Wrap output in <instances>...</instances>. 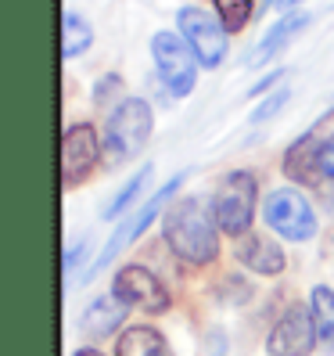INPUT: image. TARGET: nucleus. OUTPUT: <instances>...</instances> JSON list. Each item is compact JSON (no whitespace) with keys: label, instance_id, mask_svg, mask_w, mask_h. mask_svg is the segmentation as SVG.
Here are the masks:
<instances>
[{"label":"nucleus","instance_id":"10","mask_svg":"<svg viewBox=\"0 0 334 356\" xmlns=\"http://www.w3.org/2000/svg\"><path fill=\"white\" fill-rule=\"evenodd\" d=\"M317 346V324L309 306H287L266 339L269 356H309Z\"/></svg>","mask_w":334,"mask_h":356},{"label":"nucleus","instance_id":"21","mask_svg":"<svg viewBox=\"0 0 334 356\" xmlns=\"http://www.w3.org/2000/svg\"><path fill=\"white\" fill-rule=\"evenodd\" d=\"M320 170H324L327 180H334V134L320 144Z\"/></svg>","mask_w":334,"mask_h":356},{"label":"nucleus","instance_id":"4","mask_svg":"<svg viewBox=\"0 0 334 356\" xmlns=\"http://www.w3.org/2000/svg\"><path fill=\"white\" fill-rule=\"evenodd\" d=\"M151 58H155V69L165 83V90L173 97H187L194 90L201 61H198L194 47L183 40V33H173V29L155 33L151 36Z\"/></svg>","mask_w":334,"mask_h":356},{"label":"nucleus","instance_id":"1","mask_svg":"<svg viewBox=\"0 0 334 356\" xmlns=\"http://www.w3.org/2000/svg\"><path fill=\"white\" fill-rule=\"evenodd\" d=\"M162 234L169 248L191 266H208L219 256V223L212 205L201 202L198 195H187L173 202L162 213Z\"/></svg>","mask_w":334,"mask_h":356},{"label":"nucleus","instance_id":"3","mask_svg":"<svg viewBox=\"0 0 334 356\" xmlns=\"http://www.w3.org/2000/svg\"><path fill=\"white\" fill-rule=\"evenodd\" d=\"M256 198H259V180L252 170H234L231 177H223V184L212 195V213L223 234L244 238L248 227L256 220Z\"/></svg>","mask_w":334,"mask_h":356},{"label":"nucleus","instance_id":"24","mask_svg":"<svg viewBox=\"0 0 334 356\" xmlns=\"http://www.w3.org/2000/svg\"><path fill=\"white\" fill-rule=\"evenodd\" d=\"M295 4H299V0H266V8H284V11L295 8Z\"/></svg>","mask_w":334,"mask_h":356},{"label":"nucleus","instance_id":"20","mask_svg":"<svg viewBox=\"0 0 334 356\" xmlns=\"http://www.w3.org/2000/svg\"><path fill=\"white\" fill-rule=\"evenodd\" d=\"M287 97H291V90H287V87L274 90V94H269V97L259 104V108L252 112V122H266V119H274V115L284 108V104H287Z\"/></svg>","mask_w":334,"mask_h":356},{"label":"nucleus","instance_id":"7","mask_svg":"<svg viewBox=\"0 0 334 356\" xmlns=\"http://www.w3.org/2000/svg\"><path fill=\"white\" fill-rule=\"evenodd\" d=\"M176 26L183 33V40L194 47L201 69H216L219 61L226 58V33L219 15H208L205 8H180L176 15Z\"/></svg>","mask_w":334,"mask_h":356},{"label":"nucleus","instance_id":"5","mask_svg":"<svg viewBox=\"0 0 334 356\" xmlns=\"http://www.w3.org/2000/svg\"><path fill=\"white\" fill-rule=\"evenodd\" d=\"M262 220L269 230H277L287 241H309L317 238V213L302 191L295 187H277L274 195H266L262 202Z\"/></svg>","mask_w":334,"mask_h":356},{"label":"nucleus","instance_id":"23","mask_svg":"<svg viewBox=\"0 0 334 356\" xmlns=\"http://www.w3.org/2000/svg\"><path fill=\"white\" fill-rule=\"evenodd\" d=\"M281 79H284V69H274V72H269V76H262V79L256 83L252 90H248V97H259V94H266V90L274 87V83H281Z\"/></svg>","mask_w":334,"mask_h":356},{"label":"nucleus","instance_id":"25","mask_svg":"<svg viewBox=\"0 0 334 356\" xmlns=\"http://www.w3.org/2000/svg\"><path fill=\"white\" fill-rule=\"evenodd\" d=\"M72 356H104V353H97V349H79V353H72Z\"/></svg>","mask_w":334,"mask_h":356},{"label":"nucleus","instance_id":"11","mask_svg":"<svg viewBox=\"0 0 334 356\" xmlns=\"http://www.w3.org/2000/svg\"><path fill=\"white\" fill-rule=\"evenodd\" d=\"M237 259H241L248 270H256L259 277H277L281 270L287 266L284 248H281L277 241L262 238V234H244V238H237Z\"/></svg>","mask_w":334,"mask_h":356},{"label":"nucleus","instance_id":"15","mask_svg":"<svg viewBox=\"0 0 334 356\" xmlns=\"http://www.w3.org/2000/svg\"><path fill=\"white\" fill-rule=\"evenodd\" d=\"M115 353L119 356H173L169 353V342L162 339V331H155L148 324H137V327L122 331Z\"/></svg>","mask_w":334,"mask_h":356},{"label":"nucleus","instance_id":"9","mask_svg":"<svg viewBox=\"0 0 334 356\" xmlns=\"http://www.w3.org/2000/svg\"><path fill=\"white\" fill-rule=\"evenodd\" d=\"M112 291L126 302V306H137L144 313H165L169 309V288H165L148 266H140V263H130V266H122L115 281H112Z\"/></svg>","mask_w":334,"mask_h":356},{"label":"nucleus","instance_id":"13","mask_svg":"<svg viewBox=\"0 0 334 356\" xmlns=\"http://www.w3.org/2000/svg\"><path fill=\"white\" fill-rule=\"evenodd\" d=\"M284 173L291 180H299V184H317L324 177V170H320V140L312 134H302L284 152Z\"/></svg>","mask_w":334,"mask_h":356},{"label":"nucleus","instance_id":"2","mask_svg":"<svg viewBox=\"0 0 334 356\" xmlns=\"http://www.w3.org/2000/svg\"><path fill=\"white\" fill-rule=\"evenodd\" d=\"M155 130V112L144 97H126L115 104V112L104 122V137H101V148L104 159L112 165H122L144 152V144L151 140Z\"/></svg>","mask_w":334,"mask_h":356},{"label":"nucleus","instance_id":"17","mask_svg":"<svg viewBox=\"0 0 334 356\" xmlns=\"http://www.w3.org/2000/svg\"><path fill=\"white\" fill-rule=\"evenodd\" d=\"M309 313L317 324V339L334 353V291L327 284H317L309 291Z\"/></svg>","mask_w":334,"mask_h":356},{"label":"nucleus","instance_id":"14","mask_svg":"<svg viewBox=\"0 0 334 356\" xmlns=\"http://www.w3.org/2000/svg\"><path fill=\"white\" fill-rule=\"evenodd\" d=\"M122 321H126V302L112 291V296H101L87 306V313H83V331L94 334V339H108Z\"/></svg>","mask_w":334,"mask_h":356},{"label":"nucleus","instance_id":"22","mask_svg":"<svg viewBox=\"0 0 334 356\" xmlns=\"http://www.w3.org/2000/svg\"><path fill=\"white\" fill-rule=\"evenodd\" d=\"M119 87H122V79H119V76H104V79L97 83V90H94V101L104 104V97H108L112 90H119Z\"/></svg>","mask_w":334,"mask_h":356},{"label":"nucleus","instance_id":"12","mask_svg":"<svg viewBox=\"0 0 334 356\" xmlns=\"http://www.w3.org/2000/svg\"><path fill=\"white\" fill-rule=\"evenodd\" d=\"M309 22H312V15H309V11H284V15H281V22H277V26H269V33L262 36V44L252 51V58H248V61H252V65H262V61H269L274 54H281V51H284V47H287L291 40H295Z\"/></svg>","mask_w":334,"mask_h":356},{"label":"nucleus","instance_id":"8","mask_svg":"<svg viewBox=\"0 0 334 356\" xmlns=\"http://www.w3.org/2000/svg\"><path fill=\"white\" fill-rule=\"evenodd\" d=\"M101 155H104V148H101L97 130L90 122H72V127L61 134V184L65 187L83 184L94 173Z\"/></svg>","mask_w":334,"mask_h":356},{"label":"nucleus","instance_id":"16","mask_svg":"<svg viewBox=\"0 0 334 356\" xmlns=\"http://www.w3.org/2000/svg\"><path fill=\"white\" fill-rule=\"evenodd\" d=\"M94 44V26L79 11L61 15V58H79L83 51H90Z\"/></svg>","mask_w":334,"mask_h":356},{"label":"nucleus","instance_id":"19","mask_svg":"<svg viewBox=\"0 0 334 356\" xmlns=\"http://www.w3.org/2000/svg\"><path fill=\"white\" fill-rule=\"evenodd\" d=\"M212 8L226 33H241L256 15V0H212Z\"/></svg>","mask_w":334,"mask_h":356},{"label":"nucleus","instance_id":"18","mask_svg":"<svg viewBox=\"0 0 334 356\" xmlns=\"http://www.w3.org/2000/svg\"><path fill=\"white\" fill-rule=\"evenodd\" d=\"M148 184H151V165H144V170H140V173H133L126 184H122V191H119L108 205H104V220H119V216L126 213V209L144 195V187H148Z\"/></svg>","mask_w":334,"mask_h":356},{"label":"nucleus","instance_id":"6","mask_svg":"<svg viewBox=\"0 0 334 356\" xmlns=\"http://www.w3.org/2000/svg\"><path fill=\"white\" fill-rule=\"evenodd\" d=\"M183 180H187V173H176V177H173L169 184H165V187H158V191H155V195H151L148 202H144V209H137V213H133V216H130L126 223H122V227L115 230V234L108 238V245L101 248V256H97V263L90 266V274H87V277L101 274V270L108 266V263H112V259H115V256L122 252V248H126L130 241H137V238L144 234V230H148V227L155 223V216H158V213H165V202H169V198L176 195V187H180Z\"/></svg>","mask_w":334,"mask_h":356}]
</instances>
